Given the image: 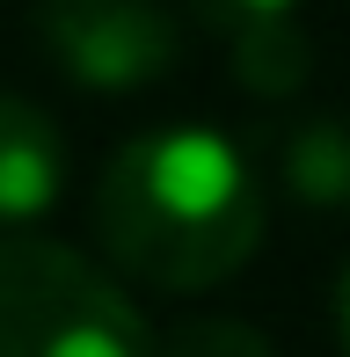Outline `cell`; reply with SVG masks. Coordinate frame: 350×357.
<instances>
[{"label":"cell","instance_id":"3","mask_svg":"<svg viewBox=\"0 0 350 357\" xmlns=\"http://www.w3.org/2000/svg\"><path fill=\"white\" fill-rule=\"evenodd\" d=\"M37 44L81 88L124 95L175 73L183 29L161 0H37Z\"/></svg>","mask_w":350,"mask_h":357},{"label":"cell","instance_id":"4","mask_svg":"<svg viewBox=\"0 0 350 357\" xmlns=\"http://www.w3.org/2000/svg\"><path fill=\"white\" fill-rule=\"evenodd\" d=\"M66 183V146L52 117L22 95H0V226H29L59 204Z\"/></svg>","mask_w":350,"mask_h":357},{"label":"cell","instance_id":"6","mask_svg":"<svg viewBox=\"0 0 350 357\" xmlns=\"http://www.w3.org/2000/svg\"><path fill=\"white\" fill-rule=\"evenodd\" d=\"M234 73L256 95H292L307 80V37H299L292 15H256V22H234Z\"/></svg>","mask_w":350,"mask_h":357},{"label":"cell","instance_id":"5","mask_svg":"<svg viewBox=\"0 0 350 357\" xmlns=\"http://www.w3.org/2000/svg\"><path fill=\"white\" fill-rule=\"evenodd\" d=\"M284 190L321 212H350V117H314L284 139Z\"/></svg>","mask_w":350,"mask_h":357},{"label":"cell","instance_id":"1","mask_svg":"<svg viewBox=\"0 0 350 357\" xmlns=\"http://www.w3.org/2000/svg\"><path fill=\"white\" fill-rule=\"evenodd\" d=\"M95 234L109 263L161 291H212L263 241V183L241 146L175 124L117 146L95 183Z\"/></svg>","mask_w":350,"mask_h":357},{"label":"cell","instance_id":"9","mask_svg":"<svg viewBox=\"0 0 350 357\" xmlns=\"http://www.w3.org/2000/svg\"><path fill=\"white\" fill-rule=\"evenodd\" d=\"M336 335H343V350H350V270H343V284H336Z\"/></svg>","mask_w":350,"mask_h":357},{"label":"cell","instance_id":"8","mask_svg":"<svg viewBox=\"0 0 350 357\" xmlns=\"http://www.w3.org/2000/svg\"><path fill=\"white\" fill-rule=\"evenodd\" d=\"M204 15H212V22H256V15H292V0H197Z\"/></svg>","mask_w":350,"mask_h":357},{"label":"cell","instance_id":"2","mask_svg":"<svg viewBox=\"0 0 350 357\" xmlns=\"http://www.w3.org/2000/svg\"><path fill=\"white\" fill-rule=\"evenodd\" d=\"M0 357H153V335L88 255L0 234Z\"/></svg>","mask_w":350,"mask_h":357},{"label":"cell","instance_id":"7","mask_svg":"<svg viewBox=\"0 0 350 357\" xmlns=\"http://www.w3.org/2000/svg\"><path fill=\"white\" fill-rule=\"evenodd\" d=\"M153 357H270V335L248 321H175L168 335H153Z\"/></svg>","mask_w":350,"mask_h":357}]
</instances>
